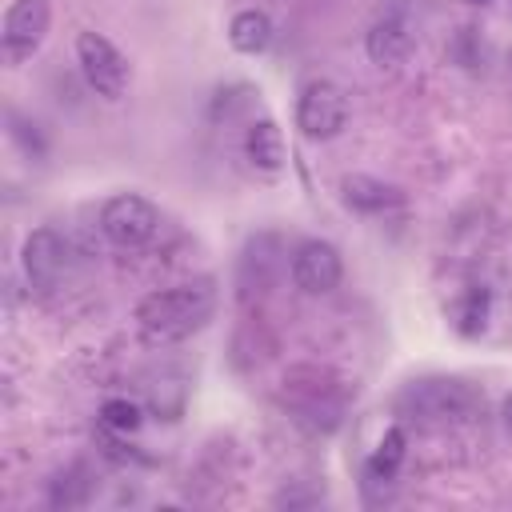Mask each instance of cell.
I'll return each instance as SVG.
<instances>
[{"mask_svg":"<svg viewBox=\"0 0 512 512\" xmlns=\"http://www.w3.org/2000/svg\"><path fill=\"white\" fill-rule=\"evenodd\" d=\"M288 396H292V412L296 420H304L308 428H336L340 424V396L328 388V384H288Z\"/></svg>","mask_w":512,"mask_h":512,"instance_id":"9c48e42d","label":"cell"},{"mask_svg":"<svg viewBox=\"0 0 512 512\" xmlns=\"http://www.w3.org/2000/svg\"><path fill=\"white\" fill-rule=\"evenodd\" d=\"M100 424H104L108 432H116V436H128V432H136V428L144 424V412H140V404H132V400H124V396H112V400H104V408H100Z\"/></svg>","mask_w":512,"mask_h":512,"instance_id":"ac0fdd59","label":"cell"},{"mask_svg":"<svg viewBox=\"0 0 512 512\" xmlns=\"http://www.w3.org/2000/svg\"><path fill=\"white\" fill-rule=\"evenodd\" d=\"M216 312V288L212 280H192L176 288H160L136 304V328L148 348L176 344L192 332H200Z\"/></svg>","mask_w":512,"mask_h":512,"instance_id":"6da1fadb","label":"cell"},{"mask_svg":"<svg viewBox=\"0 0 512 512\" xmlns=\"http://www.w3.org/2000/svg\"><path fill=\"white\" fill-rule=\"evenodd\" d=\"M48 0H12L4 12V28H0V44H4V60L20 64L24 56H32L48 32Z\"/></svg>","mask_w":512,"mask_h":512,"instance_id":"8992f818","label":"cell"},{"mask_svg":"<svg viewBox=\"0 0 512 512\" xmlns=\"http://www.w3.org/2000/svg\"><path fill=\"white\" fill-rule=\"evenodd\" d=\"M504 424H508V432H512V396L504 400Z\"/></svg>","mask_w":512,"mask_h":512,"instance_id":"d6986e66","label":"cell"},{"mask_svg":"<svg viewBox=\"0 0 512 512\" xmlns=\"http://www.w3.org/2000/svg\"><path fill=\"white\" fill-rule=\"evenodd\" d=\"M76 64H80V72H84V80H88L92 92H100L108 100H120L128 92V80H132L128 60L120 56V48L108 36L80 32L76 36Z\"/></svg>","mask_w":512,"mask_h":512,"instance_id":"3957f363","label":"cell"},{"mask_svg":"<svg viewBox=\"0 0 512 512\" xmlns=\"http://www.w3.org/2000/svg\"><path fill=\"white\" fill-rule=\"evenodd\" d=\"M364 48H368V60L380 64V68L400 64V60L408 56V48H412V28H408V20H404V16H380V20L368 28Z\"/></svg>","mask_w":512,"mask_h":512,"instance_id":"8fae6325","label":"cell"},{"mask_svg":"<svg viewBox=\"0 0 512 512\" xmlns=\"http://www.w3.org/2000/svg\"><path fill=\"white\" fill-rule=\"evenodd\" d=\"M404 444H408L404 428H388L380 436L376 452L368 456V480H392L396 468H400V460H404Z\"/></svg>","mask_w":512,"mask_h":512,"instance_id":"9a60e30c","label":"cell"},{"mask_svg":"<svg viewBox=\"0 0 512 512\" xmlns=\"http://www.w3.org/2000/svg\"><path fill=\"white\" fill-rule=\"evenodd\" d=\"M344 276V264H340V252L328 244V240H304L292 256V280L300 292L308 296H324L340 284Z\"/></svg>","mask_w":512,"mask_h":512,"instance_id":"ba28073f","label":"cell"},{"mask_svg":"<svg viewBox=\"0 0 512 512\" xmlns=\"http://www.w3.org/2000/svg\"><path fill=\"white\" fill-rule=\"evenodd\" d=\"M244 156H248V164L256 172H268V176H276L284 168L288 148H284V132L276 128V120L248 124V132H244Z\"/></svg>","mask_w":512,"mask_h":512,"instance_id":"7c38bea8","label":"cell"},{"mask_svg":"<svg viewBox=\"0 0 512 512\" xmlns=\"http://www.w3.org/2000/svg\"><path fill=\"white\" fill-rule=\"evenodd\" d=\"M88 496H92V480H88V472L80 464L52 480V504L56 508H80Z\"/></svg>","mask_w":512,"mask_h":512,"instance_id":"e0dca14e","label":"cell"},{"mask_svg":"<svg viewBox=\"0 0 512 512\" xmlns=\"http://www.w3.org/2000/svg\"><path fill=\"white\" fill-rule=\"evenodd\" d=\"M400 416L420 420V424H456V420H472L484 408V396L456 376H424L404 384V392L396 396Z\"/></svg>","mask_w":512,"mask_h":512,"instance_id":"7a4b0ae2","label":"cell"},{"mask_svg":"<svg viewBox=\"0 0 512 512\" xmlns=\"http://www.w3.org/2000/svg\"><path fill=\"white\" fill-rule=\"evenodd\" d=\"M340 196H344L348 208H356L364 216H380V212H392V208L404 204V192L400 188H392V184H384L376 176H364V172L344 176L340 180Z\"/></svg>","mask_w":512,"mask_h":512,"instance_id":"30bf717a","label":"cell"},{"mask_svg":"<svg viewBox=\"0 0 512 512\" xmlns=\"http://www.w3.org/2000/svg\"><path fill=\"white\" fill-rule=\"evenodd\" d=\"M156 224H160V212L152 200L136 196V192H124V196H112L104 208H100V232L116 244V248H140L156 236Z\"/></svg>","mask_w":512,"mask_h":512,"instance_id":"277c9868","label":"cell"},{"mask_svg":"<svg viewBox=\"0 0 512 512\" xmlns=\"http://www.w3.org/2000/svg\"><path fill=\"white\" fill-rule=\"evenodd\" d=\"M348 124V96L332 80H312L296 104V128L308 140H332Z\"/></svg>","mask_w":512,"mask_h":512,"instance_id":"5b68a950","label":"cell"},{"mask_svg":"<svg viewBox=\"0 0 512 512\" xmlns=\"http://www.w3.org/2000/svg\"><path fill=\"white\" fill-rule=\"evenodd\" d=\"M268 40H272V20H268L260 8H244V12L232 16V24H228V44H232L236 52L256 56V52L268 48Z\"/></svg>","mask_w":512,"mask_h":512,"instance_id":"4fadbf2b","label":"cell"},{"mask_svg":"<svg viewBox=\"0 0 512 512\" xmlns=\"http://www.w3.org/2000/svg\"><path fill=\"white\" fill-rule=\"evenodd\" d=\"M72 268V248L60 232L52 228H36L24 240V272L36 288H56Z\"/></svg>","mask_w":512,"mask_h":512,"instance_id":"52a82bcc","label":"cell"},{"mask_svg":"<svg viewBox=\"0 0 512 512\" xmlns=\"http://www.w3.org/2000/svg\"><path fill=\"white\" fill-rule=\"evenodd\" d=\"M448 316H452V328H456L460 336H480L484 324H488V292H484V288H468V292L448 308Z\"/></svg>","mask_w":512,"mask_h":512,"instance_id":"5bb4252c","label":"cell"},{"mask_svg":"<svg viewBox=\"0 0 512 512\" xmlns=\"http://www.w3.org/2000/svg\"><path fill=\"white\" fill-rule=\"evenodd\" d=\"M268 248V236H256L252 244H248V252H244V260H240V284L244 288H268L272 284V276H276V256H268L264 252Z\"/></svg>","mask_w":512,"mask_h":512,"instance_id":"2e32d148","label":"cell"},{"mask_svg":"<svg viewBox=\"0 0 512 512\" xmlns=\"http://www.w3.org/2000/svg\"><path fill=\"white\" fill-rule=\"evenodd\" d=\"M468 4H488V0H468Z\"/></svg>","mask_w":512,"mask_h":512,"instance_id":"ffe728a7","label":"cell"}]
</instances>
